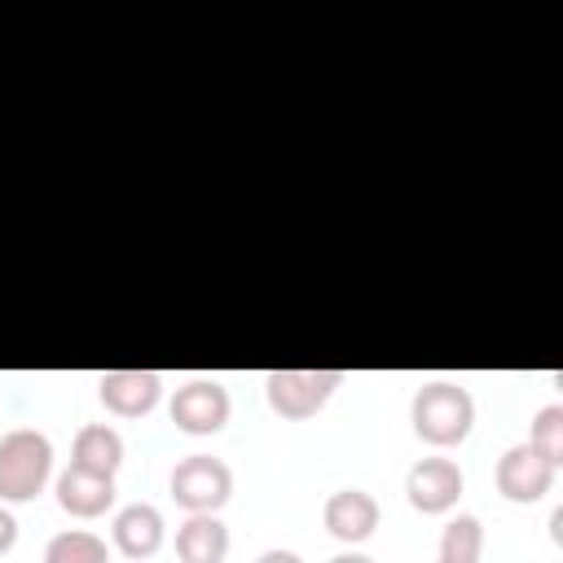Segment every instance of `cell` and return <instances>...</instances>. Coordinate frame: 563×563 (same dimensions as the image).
Returning a JSON list of instances; mask_svg holds the SVG:
<instances>
[{"mask_svg":"<svg viewBox=\"0 0 563 563\" xmlns=\"http://www.w3.org/2000/svg\"><path fill=\"white\" fill-rule=\"evenodd\" d=\"M484 554V523L475 515H453L440 532V563H479Z\"/></svg>","mask_w":563,"mask_h":563,"instance_id":"14","label":"cell"},{"mask_svg":"<svg viewBox=\"0 0 563 563\" xmlns=\"http://www.w3.org/2000/svg\"><path fill=\"white\" fill-rule=\"evenodd\" d=\"M339 387H343V369H273L264 378L268 409L277 418H290V422L321 413Z\"/></svg>","mask_w":563,"mask_h":563,"instance_id":"3","label":"cell"},{"mask_svg":"<svg viewBox=\"0 0 563 563\" xmlns=\"http://www.w3.org/2000/svg\"><path fill=\"white\" fill-rule=\"evenodd\" d=\"M255 563H303V559H299L295 550H282V545H273V550H264Z\"/></svg>","mask_w":563,"mask_h":563,"instance_id":"18","label":"cell"},{"mask_svg":"<svg viewBox=\"0 0 563 563\" xmlns=\"http://www.w3.org/2000/svg\"><path fill=\"white\" fill-rule=\"evenodd\" d=\"M321 519H325V532H330L334 541H343V545H361V541L374 537L383 510H378L374 493H365V488H339V493L325 497Z\"/></svg>","mask_w":563,"mask_h":563,"instance_id":"9","label":"cell"},{"mask_svg":"<svg viewBox=\"0 0 563 563\" xmlns=\"http://www.w3.org/2000/svg\"><path fill=\"white\" fill-rule=\"evenodd\" d=\"M528 444H532L537 453H545L554 466L563 462V405L537 409V418H532V427H528Z\"/></svg>","mask_w":563,"mask_h":563,"instance_id":"16","label":"cell"},{"mask_svg":"<svg viewBox=\"0 0 563 563\" xmlns=\"http://www.w3.org/2000/svg\"><path fill=\"white\" fill-rule=\"evenodd\" d=\"M70 466L114 479L123 466V435L110 422H84L75 431V444H70Z\"/></svg>","mask_w":563,"mask_h":563,"instance_id":"12","label":"cell"},{"mask_svg":"<svg viewBox=\"0 0 563 563\" xmlns=\"http://www.w3.org/2000/svg\"><path fill=\"white\" fill-rule=\"evenodd\" d=\"M44 563H110V550L88 528H66L44 545Z\"/></svg>","mask_w":563,"mask_h":563,"instance_id":"15","label":"cell"},{"mask_svg":"<svg viewBox=\"0 0 563 563\" xmlns=\"http://www.w3.org/2000/svg\"><path fill=\"white\" fill-rule=\"evenodd\" d=\"M409 422H413V435L431 449H453L471 435L475 427V396L462 387V383H449V378H431L413 391L409 400Z\"/></svg>","mask_w":563,"mask_h":563,"instance_id":"1","label":"cell"},{"mask_svg":"<svg viewBox=\"0 0 563 563\" xmlns=\"http://www.w3.org/2000/svg\"><path fill=\"white\" fill-rule=\"evenodd\" d=\"M229 554V528L220 515H189L176 528V559L180 563H224Z\"/></svg>","mask_w":563,"mask_h":563,"instance_id":"13","label":"cell"},{"mask_svg":"<svg viewBox=\"0 0 563 563\" xmlns=\"http://www.w3.org/2000/svg\"><path fill=\"white\" fill-rule=\"evenodd\" d=\"M110 537H114L119 554H128V559H154V554L163 550V541H167L163 510L150 506V501H132V506H123V510L114 515Z\"/></svg>","mask_w":563,"mask_h":563,"instance_id":"10","label":"cell"},{"mask_svg":"<svg viewBox=\"0 0 563 563\" xmlns=\"http://www.w3.org/2000/svg\"><path fill=\"white\" fill-rule=\"evenodd\" d=\"M167 413H172L176 431H185V435H216V431H224L233 400L220 378H189L172 391Z\"/></svg>","mask_w":563,"mask_h":563,"instance_id":"5","label":"cell"},{"mask_svg":"<svg viewBox=\"0 0 563 563\" xmlns=\"http://www.w3.org/2000/svg\"><path fill=\"white\" fill-rule=\"evenodd\" d=\"M97 396L114 418H145L163 400V374L154 369H106Z\"/></svg>","mask_w":563,"mask_h":563,"instance_id":"8","label":"cell"},{"mask_svg":"<svg viewBox=\"0 0 563 563\" xmlns=\"http://www.w3.org/2000/svg\"><path fill=\"white\" fill-rule=\"evenodd\" d=\"M53 488H57V506L66 515H75V519H101L114 506V479L110 475H92V471L66 466Z\"/></svg>","mask_w":563,"mask_h":563,"instance_id":"11","label":"cell"},{"mask_svg":"<svg viewBox=\"0 0 563 563\" xmlns=\"http://www.w3.org/2000/svg\"><path fill=\"white\" fill-rule=\"evenodd\" d=\"M554 475H559V466H554L545 453H537L528 440H523V444H510V449L497 457V471H493L497 493H501L506 501H515V506L541 501V497L554 488Z\"/></svg>","mask_w":563,"mask_h":563,"instance_id":"6","label":"cell"},{"mask_svg":"<svg viewBox=\"0 0 563 563\" xmlns=\"http://www.w3.org/2000/svg\"><path fill=\"white\" fill-rule=\"evenodd\" d=\"M330 563H374L369 554H361V550H343V554H334Z\"/></svg>","mask_w":563,"mask_h":563,"instance_id":"19","label":"cell"},{"mask_svg":"<svg viewBox=\"0 0 563 563\" xmlns=\"http://www.w3.org/2000/svg\"><path fill=\"white\" fill-rule=\"evenodd\" d=\"M53 479V440L35 427L0 435V501H31Z\"/></svg>","mask_w":563,"mask_h":563,"instance_id":"2","label":"cell"},{"mask_svg":"<svg viewBox=\"0 0 563 563\" xmlns=\"http://www.w3.org/2000/svg\"><path fill=\"white\" fill-rule=\"evenodd\" d=\"M466 488V475L453 457H418L405 475V497L418 515H444L457 506Z\"/></svg>","mask_w":563,"mask_h":563,"instance_id":"7","label":"cell"},{"mask_svg":"<svg viewBox=\"0 0 563 563\" xmlns=\"http://www.w3.org/2000/svg\"><path fill=\"white\" fill-rule=\"evenodd\" d=\"M13 541H18V519H13V510L0 501V554H9Z\"/></svg>","mask_w":563,"mask_h":563,"instance_id":"17","label":"cell"},{"mask_svg":"<svg viewBox=\"0 0 563 563\" xmlns=\"http://www.w3.org/2000/svg\"><path fill=\"white\" fill-rule=\"evenodd\" d=\"M167 488H172V501L185 506L189 515H216L233 497V471L211 453H189L172 466Z\"/></svg>","mask_w":563,"mask_h":563,"instance_id":"4","label":"cell"}]
</instances>
